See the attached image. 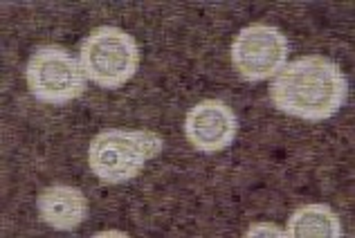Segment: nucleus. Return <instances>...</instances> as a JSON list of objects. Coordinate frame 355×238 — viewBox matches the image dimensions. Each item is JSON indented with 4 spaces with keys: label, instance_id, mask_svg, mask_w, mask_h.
<instances>
[{
    "label": "nucleus",
    "instance_id": "nucleus-6",
    "mask_svg": "<svg viewBox=\"0 0 355 238\" xmlns=\"http://www.w3.org/2000/svg\"><path fill=\"white\" fill-rule=\"evenodd\" d=\"M184 130L196 148L205 151V153H214V151L227 148L234 142L239 124L232 108H227L223 101L207 99L196 103L187 112Z\"/></svg>",
    "mask_w": 355,
    "mask_h": 238
},
{
    "label": "nucleus",
    "instance_id": "nucleus-4",
    "mask_svg": "<svg viewBox=\"0 0 355 238\" xmlns=\"http://www.w3.org/2000/svg\"><path fill=\"white\" fill-rule=\"evenodd\" d=\"M27 85L45 103L74 101L86 90V72L74 56L59 45L39 47L27 63Z\"/></svg>",
    "mask_w": 355,
    "mask_h": 238
},
{
    "label": "nucleus",
    "instance_id": "nucleus-8",
    "mask_svg": "<svg viewBox=\"0 0 355 238\" xmlns=\"http://www.w3.org/2000/svg\"><path fill=\"white\" fill-rule=\"evenodd\" d=\"M288 236L295 238H340L344 236L340 218L329 205L299 207L288 221Z\"/></svg>",
    "mask_w": 355,
    "mask_h": 238
},
{
    "label": "nucleus",
    "instance_id": "nucleus-1",
    "mask_svg": "<svg viewBox=\"0 0 355 238\" xmlns=\"http://www.w3.org/2000/svg\"><path fill=\"white\" fill-rule=\"evenodd\" d=\"M270 94L275 106L288 115L322 121L344 106L349 83L340 65L324 56H304L279 70Z\"/></svg>",
    "mask_w": 355,
    "mask_h": 238
},
{
    "label": "nucleus",
    "instance_id": "nucleus-7",
    "mask_svg": "<svg viewBox=\"0 0 355 238\" xmlns=\"http://www.w3.org/2000/svg\"><path fill=\"white\" fill-rule=\"evenodd\" d=\"M39 214L54 230L70 232L77 230L88 214V200L77 187L54 185L39 196Z\"/></svg>",
    "mask_w": 355,
    "mask_h": 238
},
{
    "label": "nucleus",
    "instance_id": "nucleus-3",
    "mask_svg": "<svg viewBox=\"0 0 355 238\" xmlns=\"http://www.w3.org/2000/svg\"><path fill=\"white\" fill-rule=\"evenodd\" d=\"M81 65L90 81L113 90L137 72L139 47L124 30L99 27L81 45Z\"/></svg>",
    "mask_w": 355,
    "mask_h": 238
},
{
    "label": "nucleus",
    "instance_id": "nucleus-10",
    "mask_svg": "<svg viewBox=\"0 0 355 238\" xmlns=\"http://www.w3.org/2000/svg\"><path fill=\"white\" fill-rule=\"evenodd\" d=\"M104 236H119V238H126L128 234H126V232H113V230H110V232H99V234H97V238H104Z\"/></svg>",
    "mask_w": 355,
    "mask_h": 238
},
{
    "label": "nucleus",
    "instance_id": "nucleus-9",
    "mask_svg": "<svg viewBox=\"0 0 355 238\" xmlns=\"http://www.w3.org/2000/svg\"><path fill=\"white\" fill-rule=\"evenodd\" d=\"M245 236L248 238H286L288 232L282 230V227L272 225V223H257V225L248 227Z\"/></svg>",
    "mask_w": 355,
    "mask_h": 238
},
{
    "label": "nucleus",
    "instance_id": "nucleus-5",
    "mask_svg": "<svg viewBox=\"0 0 355 238\" xmlns=\"http://www.w3.org/2000/svg\"><path fill=\"white\" fill-rule=\"evenodd\" d=\"M232 61L248 81L275 77L288 61V39L270 25H248L232 43Z\"/></svg>",
    "mask_w": 355,
    "mask_h": 238
},
{
    "label": "nucleus",
    "instance_id": "nucleus-2",
    "mask_svg": "<svg viewBox=\"0 0 355 238\" xmlns=\"http://www.w3.org/2000/svg\"><path fill=\"white\" fill-rule=\"evenodd\" d=\"M162 151V139L151 130H119L99 133L90 142L88 162L99 180L110 185L135 178L148 160Z\"/></svg>",
    "mask_w": 355,
    "mask_h": 238
}]
</instances>
